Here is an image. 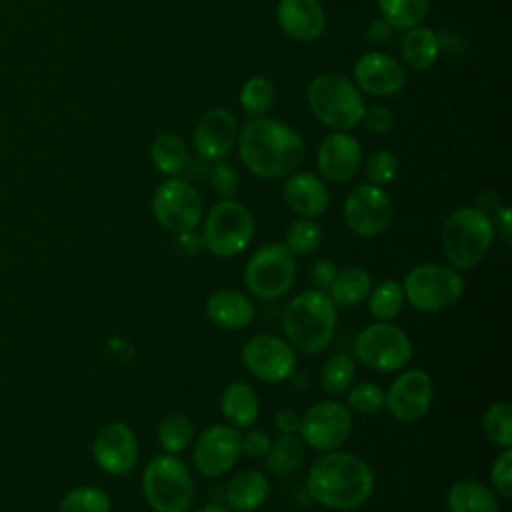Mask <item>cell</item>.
I'll return each instance as SVG.
<instances>
[{"mask_svg": "<svg viewBox=\"0 0 512 512\" xmlns=\"http://www.w3.org/2000/svg\"><path fill=\"white\" fill-rule=\"evenodd\" d=\"M152 214L162 228L184 234L202 222L204 202L188 180L172 176L154 190Z\"/></svg>", "mask_w": 512, "mask_h": 512, "instance_id": "obj_11", "label": "cell"}, {"mask_svg": "<svg viewBox=\"0 0 512 512\" xmlns=\"http://www.w3.org/2000/svg\"><path fill=\"white\" fill-rule=\"evenodd\" d=\"M276 428L282 432V434H296L298 428H300V416L292 410V408H282L276 418Z\"/></svg>", "mask_w": 512, "mask_h": 512, "instance_id": "obj_46", "label": "cell"}, {"mask_svg": "<svg viewBox=\"0 0 512 512\" xmlns=\"http://www.w3.org/2000/svg\"><path fill=\"white\" fill-rule=\"evenodd\" d=\"M372 290V276L360 266H350L336 272L328 286V296L338 306H356L368 298Z\"/></svg>", "mask_w": 512, "mask_h": 512, "instance_id": "obj_28", "label": "cell"}, {"mask_svg": "<svg viewBox=\"0 0 512 512\" xmlns=\"http://www.w3.org/2000/svg\"><path fill=\"white\" fill-rule=\"evenodd\" d=\"M492 486L504 498L512 496V448H504L490 470Z\"/></svg>", "mask_w": 512, "mask_h": 512, "instance_id": "obj_41", "label": "cell"}, {"mask_svg": "<svg viewBox=\"0 0 512 512\" xmlns=\"http://www.w3.org/2000/svg\"><path fill=\"white\" fill-rule=\"evenodd\" d=\"M432 378L422 368L404 370L394 378L384 394L386 410L402 422H414L422 418L432 404Z\"/></svg>", "mask_w": 512, "mask_h": 512, "instance_id": "obj_16", "label": "cell"}, {"mask_svg": "<svg viewBox=\"0 0 512 512\" xmlns=\"http://www.w3.org/2000/svg\"><path fill=\"white\" fill-rule=\"evenodd\" d=\"M244 368L258 380L268 384L284 382L296 368L294 348L280 336L256 334L242 348Z\"/></svg>", "mask_w": 512, "mask_h": 512, "instance_id": "obj_13", "label": "cell"}, {"mask_svg": "<svg viewBox=\"0 0 512 512\" xmlns=\"http://www.w3.org/2000/svg\"><path fill=\"white\" fill-rule=\"evenodd\" d=\"M402 58L412 70H428L440 54V38L430 28L414 26L402 38Z\"/></svg>", "mask_w": 512, "mask_h": 512, "instance_id": "obj_27", "label": "cell"}, {"mask_svg": "<svg viewBox=\"0 0 512 512\" xmlns=\"http://www.w3.org/2000/svg\"><path fill=\"white\" fill-rule=\"evenodd\" d=\"M368 308L370 314L378 322H388L402 312L404 306V292L396 280H384L368 294Z\"/></svg>", "mask_w": 512, "mask_h": 512, "instance_id": "obj_33", "label": "cell"}, {"mask_svg": "<svg viewBox=\"0 0 512 512\" xmlns=\"http://www.w3.org/2000/svg\"><path fill=\"white\" fill-rule=\"evenodd\" d=\"M270 446L272 438L264 430H248L244 436H240V450H244L252 458L266 456Z\"/></svg>", "mask_w": 512, "mask_h": 512, "instance_id": "obj_44", "label": "cell"}, {"mask_svg": "<svg viewBox=\"0 0 512 512\" xmlns=\"http://www.w3.org/2000/svg\"><path fill=\"white\" fill-rule=\"evenodd\" d=\"M142 494L154 512H188L194 500V480L176 454L154 456L142 474Z\"/></svg>", "mask_w": 512, "mask_h": 512, "instance_id": "obj_6", "label": "cell"}, {"mask_svg": "<svg viewBox=\"0 0 512 512\" xmlns=\"http://www.w3.org/2000/svg\"><path fill=\"white\" fill-rule=\"evenodd\" d=\"M300 438L316 450H338L352 432V412L338 400H320L300 418Z\"/></svg>", "mask_w": 512, "mask_h": 512, "instance_id": "obj_12", "label": "cell"}, {"mask_svg": "<svg viewBox=\"0 0 512 512\" xmlns=\"http://www.w3.org/2000/svg\"><path fill=\"white\" fill-rule=\"evenodd\" d=\"M150 158L156 170L166 176H176L186 166L188 150L180 136H176L174 132H162L154 138L150 146Z\"/></svg>", "mask_w": 512, "mask_h": 512, "instance_id": "obj_29", "label": "cell"}, {"mask_svg": "<svg viewBox=\"0 0 512 512\" xmlns=\"http://www.w3.org/2000/svg\"><path fill=\"white\" fill-rule=\"evenodd\" d=\"M392 218V200L382 186L356 184L344 200V222L358 236H376L384 232Z\"/></svg>", "mask_w": 512, "mask_h": 512, "instance_id": "obj_14", "label": "cell"}, {"mask_svg": "<svg viewBox=\"0 0 512 512\" xmlns=\"http://www.w3.org/2000/svg\"><path fill=\"white\" fill-rule=\"evenodd\" d=\"M322 242V228L312 218H298L286 228V246L292 254H310Z\"/></svg>", "mask_w": 512, "mask_h": 512, "instance_id": "obj_38", "label": "cell"}, {"mask_svg": "<svg viewBox=\"0 0 512 512\" xmlns=\"http://www.w3.org/2000/svg\"><path fill=\"white\" fill-rule=\"evenodd\" d=\"M210 184L222 198H232L240 186V178L234 166L226 162H216L210 170Z\"/></svg>", "mask_w": 512, "mask_h": 512, "instance_id": "obj_42", "label": "cell"}, {"mask_svg": "<svg viewBox=\"0 0 512 512\" xmlns=\"http://www.w3.org/2000/svg\"><path fill=\"white\" fill-rule=\"evenodd\" d=\"M362 122H364V126H366L370 132L386 134V132H390L392 126H394V114H392V110L386 108V106H368V108L364 110Z\"/></svg>", "mask_w": 512, "mask_h": 512, "instance_id": "obj_43", "label": "cell"}, {"mask_svg": "<svg viewBox=\"0 0 512 512\" xmlns=\"http://www.w3.org/2000/svg\"><path fill=\"white\" fill-rule=\"evenodd\" d=\"M354 372H356L354 358L346 352H338L320 366V374H318L320 388L330 396L338 392H346L348 386H352Z\"/></svg>", "mask_w": 512, "mask_h": 512, "instance_id": "obj_32", "label": "cell"}, {"mask_svg": "<svg viewBox=\"0 0 512 512\" xmlns=\"http://www.w3.org/2000/svg\"><path fill=\"white\" fill-rule=\"evenodd\" d=\"M270 492L268 478L262 472L246 470L236 474L226 486V504L236 512H252L260 508Z\"/></svg>", "mask_w": 512, "mask_h": 512, "instance_id": "obj_25", "label": "cell"}, {"mask_svg": "<svg viewBox=\"0 0 512 512\" xmlns=\"http://www.w3.org/2000/svg\"><path fill=\"white\" fill-rule=\"evenodd\" d=\"M274 86L266 76H250L240 88V106L250 116H264L274 104Z\"/></svg>", "mask_w": 512, "mask_h": 512, "instance_id": "obj_34", "label": "cell"}, {"mask_svg": "<svg viewBox=\"0 0 512 512\" xmlns=\"http://www.w3.org/2000/svg\"><path fill=\"white\" fill-rule=\"evenodd\" d=\"M312 114L334 132H348L362 122L366 104L358 86L342 74H320L308 86Z\"/></svg>", "mask_w": 512, "mask_h": 512, "instance_id": "obj_5", "label": "cell"}, {"mask_svg": "<svg viewBox=\"0 0 512 512\" xmlns=\"http://www.w3.org/2000/svg\"><path fill=\"white\" fill-rule=\"evenodd\" d=\"M352 358L370 370L394 372L410 362L412 342L400 326L376 322L356 334Z\"/></svg>", "mask_w": 512, "mask_h": 512, "instance_id": "obj_9", "label": "cell"}, {"mask_svg": "<svg viewBox=\"0 0 512 512\" xmlns=\"http://www.w3.org/2000/svg\"><path fill=\"white\" fill-rule=\"evenodd\" d=\"M382 18L392 28H414L418 26L430 8V0H376Z\"/></svg>", "mask_w": 512, "mask_h": 512, "instance_id": "obj_31", "label": "cell"}, {"mask_svg": "<svg viewBox=\"0 0 512 512\" xmlns=\"http://www.w3.org/2000/svg\"><path fill=\"white\" fill-rule=\"evenodd\" d=\"M96 464L112 476L128 474L138 460V440L124 422L102 426L92 442Z\"/></svg>", "mask_w": 512, "mask_h": 512, "instance_id": "obj_17", "label": "cell"}, {"mask_svg": "<svg viewBox=\"0 0 512 512\" xmlns=\"http://www.w3.org/2000/svg\"><path fill=\"white\" fill-rule=\"evenodd\" d=\"M304 456H306V450H304L302 438L296 434H282L278 440L272 442L266 454V466L270 472L284 476L298 470Z\"/></svg>", "mask_w": 512, "mask_h": 512, "instance_id": "obj_30", "label": "cell"}, {"mask_svg": "<svg viewBox=\"0 0 512 512\" xmlns=\"http://www.w3.org/2000/svg\"><path fill=\"white\" fill-rule=\"evenodd\" d=\"M310 276H312V282L318 286V290L328 288L336 276V266L330 260H318L314 262Z\"/></svg>", "mask_w": 512, "mask_h": 512, "instance_id": "obj_45", "label": "cell"}, {"mask_svg": "<svg viewBox=\"0 0 512 512\" xmlns=\"http://www.w3.org/2000/svg\"><path fill=\"white\" fill-rule=\"evenodd\" d=\"M296 278L294 254L282 242L260 246L246 262L244 284L256 298L270 300L286 294Z\"/></svg>", "mask_w": 512, "mask_h": 512, "instance_id": "obj_10", "label": "cell"}, {"mask_svg": "<svg viewBox=\"0 0 512 512\" xmlns=\"http://www.w3.org/2000/svg\"><path fill=\"white\" fill-rule=\"evenodd\" d=\"M392 30H394V28H392L384 18H378V20H374V22L368 26L366 36H368L370 42L382 44V42H388V40L392 38Z\"/></svg>", "mask_w": 512, "mask_h": 512, "instance_id": "obj_47", "label": "cell"}, {"mask_svg": "<svg viewBox=\"0 0 512 512\" xmlns=\"http://www.w3.org/2000/svg\"><path fill=\"white\" fill-rule=\"evenodd\" d=\"M110 496L96 486H78L60 500V512H110Z\"/></svg>", "mask_w": 512, "mask_h": 512, "instance_id": "obj_37", "label": "cell"}, {"mask_svg": "<svg viewBox=\"0 0 512 512\" xmlns=\"http://www.w3.org/2000/svg\"><path fill=\"white\" fill-rule=\"evenodd\" d=\"M282 200L302 218H316L326 212L330 194L326 184L312 172H292L282 186Z\"/></svg>", "mask_w": 512, "mask_h": 512, "instance_id": "obj_21", "label": "cell"}, {"mask_svg": "<svg viewBox=\"0 0 512 512\" xmlns=\"http://www.w3.org/2000/svg\"><path fill=\"white\" fill-rule=\"evenodd\" d=\"M494 224L476 206H462L448 214L442 224L440 240L448 264L458 270H472L482 262L492 246Z\"/></svg>", "mask_w": 512, "mask_h": 512, "instance_id": "obj_4", "label": "cell"}, {"mask_svg": "<svg viewBox=\"0 0 512 512\" xmlns=\"http://www.w3.org/2000/svg\"><path fill=\"white\" fill-rule=\"evenodd\" d=\"M194 436V426L184 414H168L158 424V442L168 454L182 452Z\"/></svg>", "mask_w": 512, "mask_h": 512, "instance_id": "obj_36", "label": "cell"}, {"mask_svg": "<svg viewBox=\"0 0 512 512\" xmlns=\"http://www.w3.org/2000/svg\"><path fill=\"white\" fill-rule=\"evenodd\" d=\"M238 140V122L224 108L204 112L194 128L192 142L202 160L220 162L230 154Z\"/></svg>", "mask_w": 512, "mask_h": 512, "instance_id": "obj_18", "label": "cell"}, {"mask_svg": "<svg viewBox=\"0 0 512 512\" xmlns=\"http://www.w3.org/2000/svg\"><path fill=\"white\" fill-rule=\"evenodd\" d=\"M310 498L330 510H354L374 492L372 468L352 452L330 450L316 458L306 474Z\"/></svg>", "mask_w": 512, "mask_h": 512, "instance_id": "obj_2", "label": "cell"}, {"mask_svg": "<svg viewBox=\"0 0 512 512\" xmlns=\"http://www.w3.org/2000/svg\"><path fill=\"white\" fill-rule=\"evenodd\" d=\"M236 142L242 164L264 180L290 176L298 170L306 154L304 140L294 128L266 116L246 122Z\"/></svg>", "mask_w": 512, "mask_h": 512, "instance_id": "obj_1", "label": "cell"}, {"mask_svg": "<svg viewBox=\"0 0 512 512\" xmlns=\"http://www.w3.org/2000/svg\"><path fill=\"white\" fill-rule=\"evenodd\" d=\"M220 410L230 426L250 428L260 414V400L246 382H230L220 396Z\"/></svg>", "mask_w": 512, "mask_h": 512, "instance_id": "obj_24", "label": "cell"}, {"mask_svg": "<svg viewBox=\"0 0 512 512\" xmlns=\"http://www.w3.org/2000/svg\"><path fill=\"white\" fill-rule=\"evenodd\" d=\"M482 428L488 440L500 448H512V406L494 402L482 416Z\"/></svg>", "mask_w": 512, "mask_h": 512, "instance_id": "obj_35", "label": "cell"}, {"mask_svg": "<svg viewBox=\"0 0 512 512\" xmlns=\"http://www.w3.org/2000/svg\"><path fill=\"white\" fill-rule=\"evenodd\" d=\"M448 512H500L492 488L478 480H458L446 492Z\"/></svg>", "mask_w": 512, "mask_h": 512, "instance_id": "obj_26", "label": "cell"}, {"mask_svg": "<svg viewBox=\"0 0 512 512\" xmlns=\"http://www.w3.org/2000/svg\"><path fill=\"white\" fill-rule=\"evenodd\" d=\"M254 236L252 212L234 198H224L216 202L202 228V246L214 256L230 258L248 248Z\"/></svg>", "mask_w": 512, "mask_h": 512, "instance_id": "obj_7", "label": "cell"}, {"mask_svg": "<svg viewBox=\"0 0 512 512\" xmlns=\"http://www.w3.org/2000/svg\"><path fill=\"white\" fill-rule=\"evenodd\" d=\"M192 512H230V510L220 506V504H204V506H200V508H196Z\"/></svg>", "mask_w": 512, "mask_h": 512, "instance_id": "obj_49", "label": "cell"}, {"mask_svg": "<svg viewBox=\"0 0 512 512\" xmlns=\"http://www.w3.org/2000/svg\"><path fill=\"white\" fill-rule=\"evenodd\" d=\"M206 316L220 328L236 330L252 322L254 306L250 298L238 290H218L206 300Z\"/></svg>", "mask_w": 512, "mask_h": 512, "instance_id": "obj_23", "label": "cell"}, {"mask_svg": "<svg viewBox=\"0 0 512 512\" xmlns=\"http://www.w3.org/2000/svg\"><path fill=\"white\" fill-rule=\"evenodd\" d=\"M404 298L420 312H442L464 294L462 276L442 264H418L404 276Z\"/></svg>", "mask_w": 512, "mask_h": 512, "instance_id": "obj_8", "label": "cell"}, {"mask_svg": "<svg viewBox=\"0 0 512 512\" xmlns=\"http://www.w3.org/2000/svg\"><path fill=\"white\" fill-rule=\"evenodd\" d=\"M240 432L234 426L214 424L202 430L192 448L194 468L208 478L228 472L240 456Z\"/></svg>", "mask_w": 512, "mask_h": 512, "instance_id": "obj_15", "label": "cell"}, {"mask_svg": "<svg viewBox=\"0 0 512 512\" xmlns=\"http://www.w3.org/2000/svg\"><path fill=\"white\" fill-rule=\"evenodd\" d=\"M496 226L504 238V242H510V232H512V224H510V208L508 206H500L496 210Z\"/></svg>", "mask_w": 512, "mask_h": 512, "instance_id": "obj_48", "label": "cell"}, {"mask_svg": "<svg viewBox=\"0 0 512 512\" xmlns=\"http://www.w3.org/2000/svg\"><path fill=\"white\" fill-rule=\"evenodd\" d=\"M276 18L280 28L294 40H316L326 26L324 8L318 0H280Z\"/></svg>", "mask_w": 512, "mask_h": 512, "instance_id": "obj_22", "label": "cell"}, {"mask_svg": "<svg viewBox=\"0 0 512 512\" xmlns=\"http://www.w3.org/2000/svg\"><path fill=\"white\" fill-rule=\"evenodd\" d=\"M346 406L350 412L360 414H376L384 408V390L374 382H358L348 386Z\"/></svg>", "mask_w": 512, "mask_h": 512, "instance_id": "obj_39", "label": "cell"}, {"mask_svg": "<svg viewBox=\"0 0 512 512\" xmlns=\"http://www.w3.org/2000/svg\"><path fill=\"white\" fill-rule=\"evenodd\" d=\"M398 168H400L398 158L390 150H376V152H372L368 156L366 164H364V172L368 176V182L376 184V186L390 184L396 178Z\"/></svg>", "mask_w": 512, "mask_h": 512, "instance_id": "obj_40", "label": "cell"}, {"mask_svg": "<svg viewBox=\"0 0 512 512\" xmlns=\"http://www.w3.org/2000/svg\"><path fill=\"white\" fill-rule=\"evenodd\" d=\"M362 162L360 142L348 132H332L318 146L316 164L320 174L330 182H348Z\"/></svg>", "mask_w": 512, "mask_h": 512, "instance_id": "obj_20", "label": "cell"}, {"mask_svg": "<svg viewBox=\"0 0 512 512\" xmlns=\"http://www.w3.org/2000/svg\"><path fill=\"white\" fill-rule=\"evenodd\" d=\"M282 330L292 348L318 354L334 336L336 304L322 290L300 292L284 308Z\"/></svg>", "mask_w": 512, "mask_h": 512, "instance_id": "obj_3", "label": "cell"}, {"mask_svg": "<svg viewBox=\"0 0 512 512\" xmlns=\"http://www.w3.org/2000/svg\"><path fill=\"white\" fill-rule=\"evenodd\" d=\"M354 80L372 96H392L406 84V70L386 52H366L354 64Z\"/></svg>", "mask_w": 512, "mask_h": 512, "instance_id": "obj_19", "label": "cell"}]
</instances>
